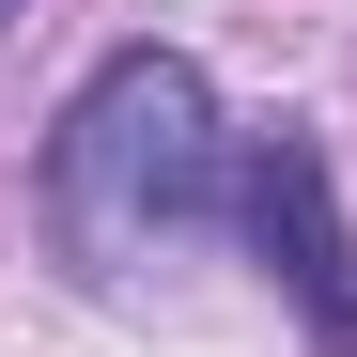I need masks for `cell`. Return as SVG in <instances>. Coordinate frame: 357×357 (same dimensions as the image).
I'll return each instance as SVG.
<instances>
[{
  "label": "cell",
  "instance_id": "6da1fadb",
  "mask_svg": "<svg viewBox=\"0 0 357 357\" xmlns=\"http://www.w3.org/2000/svg\"><path fill=\"white\" fill-rule=\"evenodd\" d=\"M233 187V140H218V93L187 47H109L78 78L63 140H47V233L78 249V280H140L171 264Z\"/></svg>",
  "mask_w": 357,
  "mask_h": 357
},
{
  "label": "cell",
  "instance_id": "7a4b0ae2",
  "mask_svg": "<svg viewBox=\"0 0 357 357\" xmlns=\"http://www.w3.org/2000/svg\"><path fill=\"white\" fill-rule=\"evenodd\" d=\"M233 218H249L264 280L311 311L326 357H357V249H342V187H326V140L311 125H264L249 155H233Z\"/></svg>",
  "mask_w": 357,
  "mask_h": 357
},
{
  "label": "cell",
  "instance_id": "3957f363",
  "mask_svg": "<svg viewBox=\"0 0 357 357\" xmlns=\"http://www.w3.org/2000/svg\"><path fill=\"white\" fill-rule=\"evenodd\" d=\"M0 16H31V0H0Z\"/></svg>",
  "mask_w": 357,
  "mask_h": 357
}]
</instances>
